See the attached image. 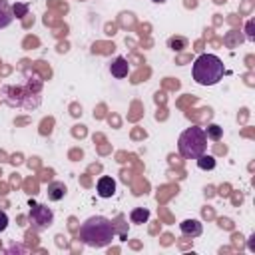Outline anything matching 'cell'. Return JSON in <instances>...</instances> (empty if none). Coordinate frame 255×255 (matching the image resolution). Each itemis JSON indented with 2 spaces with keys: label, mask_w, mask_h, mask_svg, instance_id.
Listing matches in <instances>:
<instances>
[{
  "label": "cell",
  "mask_w": 255,
  "mask_h": 255,
  "mask_svg": "<svg viewBox=\"0 0 255 255\" xmlns=\"http://www.w3.org/2000/svg\"><path fill=\"white\" fill-rule=\"evenodd\" d=\"M96 191H98V195H100V197H104V199L112 197V195L116 193V179H114V177H110V175L100 177V179H98V183H96Z\"/></svg>",
  "instance_id": "obj_6"
},
{
  "label": "cell",
  "mask_w": 255,
  "mask_h": 255,
  "mask_svg": "<svg viewBox=\"0 0 255 255\" xmlns=\"http://www.w3.org/2000/svg\"><path fill=\"white\" fill-rule=\"evenodd\" d=\"M110 72H112L114 78H126L128 72H129V64H128V60H126L124 56H118V58L112 62Z\"/></svg>",
  "instance_id": "obj_7"
},
{
  "label": "cell",
  "mask_w": 255,
  "mask_h": 255,
  "mask_svg": "<svg viewBox=\"0 0 255 255\" xmlns=\"http://www.w3.org/2000/svg\"><path fill=\"white\" fill-rule=\"evenodd\" d=\"M12 20H14V12H12L10 4L6 0H0V28L10 26Z\"/></svg>",
  "instance_id": "obj_9"
},
{
  "label": "cell",
  "mask_w": 255,
  "mask_h": 255,
  "mask_svg": "<svg viewBox=\"0 0 255 255\" xmlns=\"http://www.w3.org/2000/svg\"><path fill=\"white\" fill-rule=\"evenodd\" d=\"M205 135H207L209 139H213V141H219L221 135H223V128H219L217 124H211V126L205 128Z\"/></svg>",
  "instance_id": "obj_12"
},
{
  "label": "cell",
  "mask_w": 255,
  "mask_h": 255,
  "mask_svg": "<svg viewBox=\"0 0 255 255\" xmlns=\"http://www.w3.org/2000/svg\"><path fill=\"white\" fill-rule=\"evenodd\" d=\"M223 62L215 54H201L195 58L191 74L199 86H215L223 78Z\"/></svg>",
  "instance_id": "obj_2"
},
{
  "label": "cell",
  "mask_w": 255,
  "mask_h": 255,
  "mask_svg": "<svg viewBox=\"0 0 255 255\" xmlns=\"http://www.w3.org/2000/svg\"><path fill=\"white\" fill-rule=\"evenodd\" d=\"M187 46V42L183 40V38H171L169 40V48H173V50H181V48H185Z\"/></svg>",
  "instance_id": "obj_13"
},
{
  "label": "cell",
  "mask_w": 255,
  "mask_h": 255,
  "mask_svg": "<svg viewBox=\"0 0 255 255\" xmlns=\"http://www.w3.org/2000/svg\"><path fill=\"white\" fill-rule=\"evenodd\" d=\"M78 237L88 247H108L116 239V227L108 217L92 215L80 225Z\"/></svg>",
  "instance_id": "obj_1"
},
{
  "label": "cell",
  "mask_w": 255,
  "mask_h": 255,
  "mask_svg": "<svg viewBox=\"0 0 255 255\" xmlns=\"http://www.w3.org/2000/svg\"><path fill=\"white\" fill-rule=\"evenodd\" d=\"M46 193H48V199L50 201H60L66 195V185L62 181H52V183H48Z\"/></svg>",
  "instance_id": "obj_8"
},
{
  "label": "cell",
  "mask_w": 255,
  "mask_h": 255,
  "mask_svg": "<svg viewBox=\"0 0 255 255\" xmlns=\"http://www.w3.org/2000/svg\"><path fill=\"white\" fill-rule=\"evenodd\" d=\"M28 219H30V225L36 231H44L54 223V211L48 205H42V203L40 205H32Z\"/></svg>",
  "instance_id": "obj_4"
},
{
  "label": "cell",
  "mask_w": 255,
  "mask_h": 255,
  "mask_svg": "<svg viewBox=\"0 0 255 255\" xmlns=\"http://www.w3.org/2000/svg\"><path fill=\"white\" fill-rule=\"evenodd\" d=\"M207 149V135L205 129L199 126H191L181 131L177 139V151L185 159H197Z\"/></svg>",
  "instance_id": "obj_3"
},
{
  "label": "cell",
  "mask_w": 255,
  "mask_h": 255,
  "mask_svg": "<svg viewBox=\"0 0 255 255\" xmlns=\"http://www.w3.org/2000/svg\"><path fill=\"white\" fill-rule=\"evenodd\" d=\"M26 10H28V8H26L24 4H14V6H12V12H14V16H18V18H22V16L26 14Z\"/></svg>",
  "instance_id": "obj_14"
},
{
  "label": "cell",
  "mask_w": 255,
  "mask_h": 255,
  "mask_svg": "<svg viewBox=\"0 0 255 255\" xmlns=\"http://www.w3.org/2000/svg\"><path fill=\"white\" fill-rule=\"evenodd\" d=\"M129 219H131V223H145L147 219H149V209H145V207H135V209H131L129 211Z\"/></svg>",
  "instance_id": "obj_10"
},
{
  "label": "cell",
  "mask_w": 255,
  "mask_h": 255,
  "mask_svg": "<svg viewBox=\"0 0 255 255\" xmlns=\"http://www.w3.org/2000/svg\"><path fill=\"white\" fill-rule=\"evenodd\" d=\"M179 231H181L183 237H191L193 239V237H199L203 233V225L197 219H183L179 223Z\"/></svg>",
  "instance_id": "obj_5"
},
{
  "label": "cell",
  "mask_w": 255,
  "mask_h": 255,
  "mask_svg": "<svg viewBox=\"0 0 255 255\" xmlns=\"http://www.w3.org/2000/svg\"><path fill=\"white\" fill-rule=\"evenodd\" d=\"M153 2H159V4H163V2H165V0H153Z\"/></svg>",
  "instance_id": "obj_16"
},
{
  "label": "cell",
  "mask_w": 255,
  "mask_h": 255,
  "mask_svg": "<svg viewBox=\"0 0 255 255\" xmlns=\"http://www.w3.org/2000/svg\"><path fill=\"white\" fill-rule=\"evenodd\" d=\"M8 227V215L4 211H0V231H4Z\"/></svg>",
  "instance_id": "obj_15"
},
{
  "label": "cell",
  "mask_w": 255,
  "mask_h": 255,
  "mask_svg": "<svg viewBox=\"0 0 255 255\" xmlns=\"http://www.w3.org/2000/svg\"><path fill=\"white\" fill-rule=\"evenodd\" d=\"M197 167L199 169H213L215 167V157L213 155H207V153H201L197 157Z\"/></svg>",
  "instance_id": "obj_11"
}]
</instances>
